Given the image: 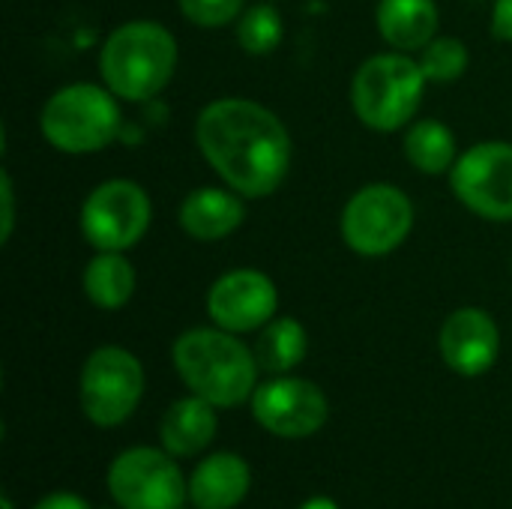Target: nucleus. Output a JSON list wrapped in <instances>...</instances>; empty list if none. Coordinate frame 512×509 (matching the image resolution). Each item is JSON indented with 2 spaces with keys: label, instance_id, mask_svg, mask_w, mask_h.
Returning a JSON list of instances; mask_svg holds the SVG:
<instances>
[{
  "label": "nucleus",
  "instance_id": "nucleus-25",
  "mask_svg": "<svg viewBox=\"0 0 512 509\" xmlns=\"http://www.w3.org/2000/svg\"><path fill=\"white\" fill-rule=\"evenodd\" d=\"M492 33L504 42H512V0H495L492 6Z\"/></svg>",
  "mask_w": 512,
  "mask_h": 509
},
{
  "label": "nucleus",
  "instance_id": "nucleus-9",
  "mask_svg": "<svg viewBox=\"0 0 512 509\" xmlns=\"http://www.w3.org/2000/svg\"><path fill=\"white\" fill-rule=\"evenodd\" d=\"M108 492L120 509H180L189 483L168 450L132 447L108 468Z\"/></svg>",
  "mask_w": 512,
  "mask_h": 509
},
{
  "label": "nucleus",
  "instance_id": "nucleus-23",
  "mask_svg": "<svg viewBox=\"0 0 512 509\" xmlns=\"http://www.w3.org/2000/svg\"><path fill=\"white\" fill-rule=\"evenodd\" d=\"M177 3L183 18L204 30L234 24L246 9V0H177Z\"/></svg>",
  "mask_w": 512,
  "mask_h": 509
},
{
  "label": "nucleus",
  "instance_id": "nucleus-14",
  "mask_svg": "<svg viewBox=\"0 0 512 509\" xmlns=\"http://www.w3.org/2000/svg\"><path fill=\"white\" fill-rule=\"evenodd\" d=\"M237 195L240 192L234 189L216 186H201L189 192L180 204V228L201 243H216L234 234L246 219V207Z\"/></svg>",
  "mask_w": 512,
  "mask_h": 509
},
{
  "label": "nucleus",
  "instance_id": "nucleus-11",
  "mask_svg": "<svg viewBox=\"0 0 512 509\" xmlns=\"http://www.w3.org/2000/svg\"><path fill=\"white\" fill-rule=\"evenodd\" d=\"M252 414L276 438H309L327 423L330 405L318 384L282 375L252 393Z\"/></svg>",
  "mask_w": 512,
  "mask_h": 509
},
{
  "label": "nucleus",
  "instance_id": "nucleus-16",
  "mask_svg": "<svg viewBox=\"0 0 512 509\" xmlns=\"http://www.w3.org/2000/svg\"><path fill=\"white\" fill-rule=\"evenodd\" d=\"M435 0H378L375 24L381 39L396 51H423L438 33Z\"/></svg>",
  "mask_w": 512,
  "mask_h": 509
},
{
  "label": "nucleus",
  "instance_id": "nucleus-6",
  "mask_svg": "<svg viewBox=\"0 0 512 509\" xmlns=\"http://www.w3.org/2000/svg\"><path fill=\"white\" fill-rule=\"evenodd\" d=\"M414 228V204L393 183L357 189L342 210V240L363 258L396 252Z\"/></svg>",
  "mask_w": 512,
  "mask_h": 509
},
{
  "label": "nucleus",
  "instance_id": "nucleus-26",
  "mask_svg": "<svg viewBox=\"0 0 512 509\" xmlns=\"http://www.w3.org/2000/svg\"><path fill=\"white\" fill-rule=\"evenodd\" d=\"M33 509H90V504L84 498L72 495V492H54V495L42 498Z\"/></svg>",
  "mask_w": 512,
  "mask_h": 509
},
{
  "label": "nucleus",
  "instance_id": "nucleus-8",
  "mask_svg": "<svg viewBox=\"0 0 512 509\" xmlns=\"http://www.w3.org/2000/svg\"><path fill=\"white\" fill-rule=\"evenodd\" d=\"M153 204L135 180L99 183L81 207V234L96 252H126L150 228Z\"/></svg>",
  "mask_w": 512,
  "mask_h": 509
},
{
  "label": "nucleus",
  "instance_id": "nucleus-3",
  "mask_svg": "<svg viewBox=\"0 0 512 509\" xmlns=\"http://www.w3.org/2000/svg\"><path fill=\"white\" fill-rule=\"evenodd\" d=\"M177 66V39L159 21H126L105 39L99 72L105 87L126 102H144L162 93Z\"/></svg>",
  "mask_w": 512,
  "mask_h": 509
},
{
  "label": "nucleus",
  "instance_id": "nucleus-12",
  "mask_svg": "<svg viewBox=\"0 0 512 509\" xmlns=\"http://www.w3.org/2000/svg\"><path fill=\"white\" fill-rule=\"evenodd\" d=\"M279 291L270 276L252 267L222 273L207 291V315L228 333H252L273 321Z\"/></svg>",
  "mask_w": 512,
  "mask_h": 509
},
{
  "label": "nucleus",
  "instance_id": "nucleus-13",
  "mask_svg": "<svg viewBox=\"0 0 512 509\" xmlns=\"http://www.w3.org/2000/svg\"><path fill=\"white\" fill-rule=\"evenodd\" d=\"M498 351H501V333L486 309L477 306L456 309L441 327V357L453 372L465 378H477L489 372L498 360Z\"/></svg>",
  "mask_w": 512,
  "mask_h": 509
},
{
  "label": "nucleus",
  "instance_id": "nucleus-28",
  "mask_svg": "<svg viewBox=\"0 0 512 509\" xmlns=\"http://www.w3.org/2000/svg\"><path fill=\"white\" fill-rule=\"evenodd\" d=\"M180 509H183V507H180Z\"/></svg>",
  "mask_w": 512,
  "mask_h": 509
},
{
  "label": "nucleus",
  "instance_id": "nucleus-20",
  "mask_svg": "<svg viewBox=\"0 0 512 509\" xmlns=\"http://www.w3.org/2000/svg\"><path fill=\"white\" fill-rule=\"evenodd\" d=\"M405 159L423 171V174H447L453 171L459 153H456V135L441 120H417L405 132Z\"/></svg>",
  "mask_w": 512,
  "mask_h": 509
},
{
  "label": "nucleus",
  "instance_id": "nucleus-4",
  "mask_svg": "<svg viewBox=\"0 0 512 509\" xmlns=\"http://www.w3.org/2000/svg\"><path fill=\"white\" fill-rule=\"evenodd\" d=\"M426 84L420 60L405 51L375 54L354 72L351 108L366 129L396 132L417 114Z\"/></svg>",
  "mask_w": 512,
  "mask_h": 509
},
{
  "label": "nucleus",
  "instance_id": "nucleus-7",
  "mask_svg": "<svg viewBox=\"0 0 512 509\" xmlns=\"http://www.w3.org/2000/svg\"><path fill=\"white\" fill-rule=\"evenodd\" d=\"M144 396V369L135 354L117 345L96 348L81 369V411L99 429L132 417Z\"/></svg>",
  "mask_w": 512,
  "mask_h": 509
},
{
  "label": "nucleus",
  "instance_id": "nucleus-17",
  "mask_svg": "<svg viewBox=\"0 0 512 509\" xmlns=\"http://www.w3.org/2000/svg\"><path fill=\"white\" fill-rule=\"evenodd\" d=\"M216 438V405L201 396L177 399L159 426V441L171 456H195Z\"/></svg>",
  "mask_w": 512,
  "mask_h": 509
},
{
  "label": "nucleus",
  "instance_id": "nucleus-1",
  "mask_svg": "<svg viewBox=\"0 0 512 509\" xmlns=\"http://www.w3.org/2000/svg\"><path fill=\"white\" fill-rule=\"evenodd\" d=\"M195 141L207 165L243 198H267L288 177L291 135L270 108L252 99L210 102L198 114Z\"/></svg>",
  "mask_w": 512,
  "mask_h": 509
},
{
  "label": "nucleus",
  "instance_id": "nucleus-19",
  "mask_svg": "<svg viewBox=\"0 0 512 509\" xmlns=\"http://www.w3.org/2000/svg\"><path fill=\"white\" fill-rule=\"evenodd\" d=\"M306 351L309 336L297 318H273L261 327V336L255 342V360L270 375H285L297 369L306 360Z\"/></svg>",
  "mask_w": 512,
  "mask_h": 509
},
{
  "label": "nucleus",
  "instance_id": "nucleus-21",
  "mask_svg": "<svg viewBox=\"0 0 512 509\" xmlns=\"http://www.w3.org/2000/svg\"><path fill=\"white\" fill-rule=\"evenodd\" d=\"M237 42L246 54H273L282 42V15L273 3H255L237 18Z\"/></svg>",
  "mask_w": 512,
  "mask_h": 509
},
{
  "label": "nucleus",
  "instance_id": "nucleus-27",
  "mask_svg": "<svg viewBox=\"0 0 512 509\" xmlns=\"http://www.w3.org/2000/svg\"><path fill=\"white\" fill-rule=\"evenodd\" d=\"M300 509H339V507H336V501H330V498H312V501H306Z\"/></svg>",
  "mask_w": 512,
  "mask_h": 509
},
{
  "label": "nucleus",
  "instance_id": "nucleus-18",
  "mask_svg": "<svg viewBox=\"0 0 512 509\" xmlns=\"http://www.w3.org/2000/svg\"><path fill=\"white\" fill-rule=\"evenodd\" d=\"M135 267L123 252H96L84 267V294L96 309H123L135 294Z\"/></svg>",
  "mask_w": 512,
  "mask_h": 509
},
{
  "label": "nucleus",
  "instance_id": "nucleus-2",
  "mask_svg": "<svg viewBox=\"0 0 512 509\" xmlns=\"http://www.w3.org/2000/svg\"><path fill=\"white\" fill-rule=\"evenodd\" d=\"M174 369L180 381L216 408H237L258 390V360L234 333L222 327H195L177 336Z\"/></svg>",
  "mask_w": 512,
  "mask_h": 509
},
{
  "label": "nucleus",
  "instance_id": "nucleus-5",
  "mask_svg": "<svg viewBox=\"0 0 512 509\" xmlns=\"http://www.w3.org/2000/svg\"><path fill=\"white\" fill-rule=\"evenodd\" d=\"M120 105L108 87L99 84H66L60 87L39 114L42 138L69 156L99 153L120 135Z\"/></svg>",
  "mask_w": 512,
  "mask_h": 509
},
{
  "label": "nucleus",
  "instance_id": "nucleus-10",
  "mask_svg": "<svg viewBox=\"0 0 512 509\" xmlns=\"http://www.w3.org/2000/svg\"><path fill=\"white\" fill-rule=\"evenodd\" d=\"M450 186L480 219L512 222V144L483 141L459 153Z\"/></svg>",
  "mask_w": 512,
  "mask_h": 509
},
{
  "label": "nucleus",
  "instance_id": "nucleus-24",
  "mask_svg": "<svg viewBox=\"0 0 512 509\" xmlns=\"http://www.w3.org/2000/svg\"><path fill=\"white\" fill-rule=\"evenodd\" d=\"M0 204H3V213H0V240L9 243L12 228H15V192H12V177H9L6 168L0 171Z\"/></svg>",
  "mask_w": 512,
  "mask_h": 509
},
{
  "label": "nucleus",
  "instance_id": "nucleus-15",
  "mask_svg": "<svg viewBox=\"0 0 512 509\" xmlns=\"http://www.w3.org/2000/svg\"><path fill=\"white\" fill-rule=\"evenodd\" d=\"M252 486L249 465L234 453L204 459L189 477V501L195 509H234Z\"/></svg>",
  "mask_w": 512,
  "mask_h": 509
},
{
  "label": "nucleus",
  "instance_id": "nucleus-22",
  "mask_svg": "<svg viewBox=\"0 0 512 509\" xmlns=\"http://www.w3.org/2000/svg\"><path fill=\"white\" fill-rule=\"evenodd\" d=\"M468 45L456 36H435L423 51H420V69L426 81L432 84H450L459 81L468 69Z\"/></svg>",
  "mask_w": 512,
  "mask_h": 509
}]
</instances>
